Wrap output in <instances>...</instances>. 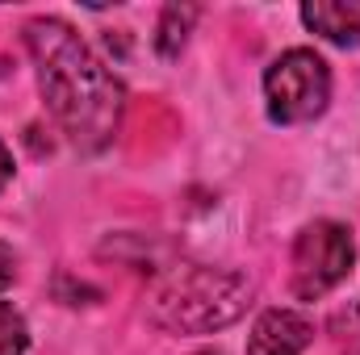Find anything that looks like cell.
<instances>
[{
  "instance_id": "6",
  "label": "cell",
  "mask_w": 360,
  "mask_h": 355,
  "mask_svg": "<svg viewBox=\"0 0 360 355\" xmlns=\"http://www.w3.org/2000/svg\"><path fill=\"white\" fill-rule=\"evenodd\" d=\"M302 21L335 46H360V0H314L302 8Z\"/></svg>"
},
{
  "instance_id": "8",
  "label": "cell",
  "mask_w": 360,
  "mask_h": 355,
  "mask_svg": "<svg viewBox=\"0 0 360 355\" xmlns=\"http://www.w3.org/2000/svg\"><path fill=\"white\" fill-rule=\"evenodd\" d=\"M25 347H30L25 318L8 301H0V355H25Z\"/></svg>"
},
{
  "instance_id": "4",
  "label": "cell",
  "mask_w": 360,
  "mask_h": 355,
  "mask_svg": "<svg viewBox=\"0 0 360 355\" xmlns=\"http://www.w3.org/2000/svg\"><path fill=\"white\" fill-rule=\"evenodd\" d=\"M352 234L340 222H310L293 243V293L302 301L327 297L352 272Z\"/></svg>"
},
{
  "instance_id": "10",
  "label": "cell",
  "mask_w": 360,
  "mask_h": 355,
  "mask_svg": "<svg viewBox=\"0 0 360 355\" xmlns=\"http://www.w3.org/2000/svg\"><path fill=\"white\" fill-rule=\"evenodd\" d=\"M8 180H13V155H8V147L0 142V188H4Z\"/></svg>"
},
{
  "instance_id": "1",
  "label": "cell",
  "mask_w": 360,
  "mask_h": 355,
  "mask_svg": "<svg viewBox=\"0 0 360 355\" xmlns=\"http://www.w3.org/2000/svg\"><path fill=\"white\" fill-rule=\"evenodd\" d=\"M25 46L38 63L42 96L80 151H101L122 126V84L84 46V38L59 17H34L25 25Z\"/></svg>"
},
{
  "instance_id": "7",
  "label": "cell",
  "mask_w": 360,
  "mask_h": 355,
  "mask_svg": "<svg viewBox=\"0 0 360 355\" xmlns=\"http://www.w3.org/2000/svg\"><path fill=\"white\" fill-rule=\"evenodd\" d=\"M197 21V8L193 4H172V8H164V21H160V38H155V46H160V55L164 59H172L180 55V46H184V38H188V25Z\"/></svg>"
},
{
  "instance_id": "9",
  "label": "cell",
  "mask_w": 360,
  "mask_h": 355,
  "mask_svg": "<svg viewBox=\"0 0 360 355\" xmlns=\"http://www.w3.org/2000/svg\"><path fill=\"white\" fill-rule=\"evenodd\" d=\"M13 280H17V255H13V247L0 243V293H4Z\"/></svg>"
},
{
  "instance_id": "5",
  "label": "cell",
  "mask_w": 360,
  "mask_h": 355,
  "mask_svg": "<svg viewBox=\"0 0 360 355\" xmlns=\"http://www.w3.org/2000/svg\"><path fill=\"white\" fill-rule=\"evenodd\" d=\"M310 339H314L310 318H302L297 309H269L252 326L248 355H302L310 347Z\"/></svg>"
},
{
  "instance_id": "3",
  "label": "cell",
  "mask_w": 360,
  "mask_h": 355,
  "mask_svg": "<svg viewBox=\"0 0 360 355\" xmlns=\"http://www.w3.org/2000/svg\"><path fill=\"white\" fill-rule=\"evenodd\" d=\"M264 96H269V117L281 126H302V121H314L327 100H331V72L327 63L297 46V51H285L264 76Z\"/></svg>"
},
{
  "instance_id": "11",
  "label": "cell",
  "mask_w": 360,
  "mask_h": 355,
  "mask_svg": "<svg viewBox=\"0 0 360 355\" xmlns=\"http://www.w3.org/2000/svg\"><path fill=\"white\" fill-rule=\"evenodd\" d=\"M197 355H222V351H197Z\"/></svg>"
},
{
  "instance_id": "2",
  "label": "cell",
  "mask_w": 360,
  "mask_h": 355,
  "mask_svg": "<svg viewBox=\"0 0 360 355\" xmlns=\"http://www.w3.org/2000/svg\"><path fill=\"white\" fill-rule=\"evenodd\" d=\"M252 297H256V284L243 272H226V267H180V272L164 276L151 288L147 314L164 330L210 335V330H222V326L239 322L248 314Z\"/></svg>"
}]
</instances>
